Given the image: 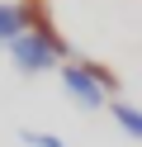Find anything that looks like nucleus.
I'll return each instance as SVG.
<instances>
[{
  "mask_svg": "<svg viewBox=\"0 0 142 147\" xmlns=\"http://www.w3.org/2000/svg\"><path fill=\"white\" fill-rule=\"evenodd\" d=\"M85 71H90V76H95V81H100V86H104V90H118V76H114V71H109V67H104V62H85Z\"/></svg>",
  "mask_w": 142,
  "mask_h": 147,
  "instance_id": "7",
  "label": "nucleus"
},
{
  "mask_svg": "<svg viewBox=\"0 0 142 147\" xmlns=\"http://www.w3.org/2000/svg\"><path fill=\"white\" fill-rule=\"evenodd\" d=\"M14 5H19V14H24V29L28 33H43V38H52L57 48H71V43L52 29V5H47V0H14Z\"/></svg>",
  "mask_w": 142,
  "mask_h": 147,
  "instance_id": "3",
  "label": "nucleus"
},
{
  "mask_svg": "<svg viewBox=\"0 0 142 147\" xmlns=\"http://www.w3.org/2000/svg\"><path fill=\"white\" fill-rule=\"evenodd\" d=\"M19 138H24L28 147H66L62 138H52V133H43V128H24V133H19Z\"/></svg>",
  "mask_w": 142,
  "mask_h": 147,
  "instance_id": "6",
  "label": "nucleus"
},
{
  "mask_svg": "<svg viewBox=\"0 0 142 147\" xmlns=\"http://www.w3.org/2000/svg\"><path fill=\"white\" fill-rule=\"evenodd\" d=\"M9 57H14L19 71H28V76H38V71H52V67H66V57H71V48H57L52 38H43V33H19L14 43H9Z\"/></svg>",
  "mask_w": 142,
  "mask_h": 147,
  "instance_id": "1",
  "label": "nucleus"
},
{
  "mask_svg": "<svg viewBox=\"0 0 142 147\" xmlns=\"http://www.w3.org/2000/svg\"><path fill=\"white\" fill-rule=\"evenodd\" d=\"M62 86L76 95V105H85V109H100V105H109V90L100 86V81L85 71V62H66L62 67Z\"/></svg>",
  "mask_w": 142,
  "mask_h": 147,
  "instance_id": "2",
  "label": "nucleus"
},
{
  "mask_svg": "<svg viewBox=\"0 0 142 147\" xmlns=\"http://www.w3.org/2000/svg\"><path fill=\"white\" fill-rule=\"evenodd\" d=\"M24 33V14H19L14 0H0V43H14Z\"/></svg>",
  "mask_w": 142,
  "mask_h": 147,
  "instance_id": "5",
  "label": "nucleus"
},
{
  "mask_svg": "<svg viewBox=\"0 0 142 147\" xmlns=\"http://www.w3.org/2000/svg\"><path fill=\"white\" fill-rule=\"evenodd\" d=\"M109 109H114V119H118L123 133L142 142V109H137V105H128V100H109Z\"/></svg>",
  "mask_w": 142,
  "mask_h": 147,
  "instance_id": "4",
  "label": "nucleus"
}]
</instances>
